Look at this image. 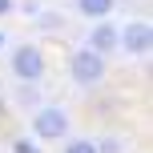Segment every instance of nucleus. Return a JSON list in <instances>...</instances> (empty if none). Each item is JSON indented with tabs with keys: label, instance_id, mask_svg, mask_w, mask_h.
I'll return each mask as SVG.
<instances>
[{
	"label": "nucleus",
	"instance_id": "9d476101",
	"mask_svg": "<svg viewBox=\"0 0 153 153\" xmlns=\"http://www.w3.org/2000/svg\"><path fill=\"white\" fill-rule=\"evenodd\" d=\"M20 12H28V16H36V12H40V4H36V0H24V4H20Z\"/></svg>",
	"mask_w": 153,
	"mask_h": 153
},
{
	"label": "nucleus",
	"instance_id": "0eeeda50",
	"mask_svg": "<svg viewBox=\"0 0 153 153\" xmlns=\"http://www.w3.org/2000/svg\"><path fill=\"white\" fill-rule=\"evenodd\" d=\"M16 105H20V109H40V89H36V81H20Z\"/></svg>",
	"mask_w": 153,
	"mask_h": 153
},
{
	"label": "nucleus",
	"instance_id": "7ed1b4c3",
	"mask_svg": "<svg viewBox=\"0 0 153 153\" xmlns=\"http://www.w3.org/2000/svg\"><path fill=\"white\" fill-rule=\"evenodd\" d=\"M12 73H16V81H40L45 76V53L36 45H16L12 48Z\"/></svg>",
	"mask_w": 153,
	"mask_h": 153
},
{
	"label": "nucleus",
	"instance_id": "f8f14e48",
	"mask_svg": "<svg viewBox=\"0 0 153 153\" xmlns=\"http://www.w3.org/2000/svg\"><path fill=\"white\" fill-rule=\"evenodd\" d=\"M4 45H8V32H0V48H4Z\"/></svg>",
	"mask_w": 153,
	"mask_h": 153
},
{
	"label": "nucleus",
	"instance_id": "20e7f679",
	"mask_svg": "<svg viewBox=\"0 0 153 153\" xmlns=\"http://www.w3.org/2000/svg\"><path fill=\"white\" fill-rule=\"evenodd\" d=\"M117 48H125L129 56H145L153 48V28L145 20H133V24H125V28H117Z\"/></svg>",
	"mask_w": 153,
	"mask_h": 153
},
{
	"label": "nucleus",
	"instance_id": "f257e3e1",
	"mask_svg": "<svg viewBox=\"0 0 153 153\" xmlns=\"http://www.w3.org/2000/svg\"><path fill=\"white\" fill-rule=\"evenodd\" d=\"M69 133V113L61 105H40L32 113V137L36 141H65Z\"/></svg>",
	"mask_w": 153,
	"mask_h": 153
},
{
	"label": "nucleus",
	"instance_id": "9b49d317",
	"mask_svg": "<svg viewBox=\"0 0 153 153\" xmlns=\"http://www.w3.org/2000/svg\"><path fill=\"white\" fill-rule=\"evenodd\" d=\"M12 8H16L12 0H0V16H4V12H12Z\"/></svg>",
	"mask_w": 153,
	"mask_h": 153
},
{
	"label": "nucleus",
	"instance_id": "1a4fd4ad",
	"mask_svg": "<svg viewBox=\"0 0 153 153\" xmlns=\"http://www.w3.org/2000/svg\"><path fill=\"white\" fill-rule=\"evenodd\" d=\"M12 153H40V145L28 141V137H20V141H12Z\"/></svg>",
	"mask_w": 153,
	"mask_h": 153
},
{
	"label": "nucleus",
	"instance_id": "423d86ee",
	"mask_svg": "<svg viewBox=\"0 0 153 153\" xmlns=\"http://www.w3.org/2000/svg\"><path fill=\"white\" fill-rule=\"evenodd\" d=\"M113 4L117 0H76V12L89 16V20H105V16L113 12Z\"/></svg>",
	"mask_w": 153,
	"mask_h": 153
},
{
	"label": "nucleus",
	"instance_id": "6e6552de",
	"mask_svg": "<svg viewBox=\"0 0 153 153\" xmlns=\"http://www.w3.org/2000/svg\"><path fill=\"white\" fill-rule=\"evenodd\" d=\"M65 153H97V141H89V137H73V141H65Z\"/></svg>",
	"mask_w": 153,
	"mask_h": 153
},
{
	"label": "nucleus",
	"instance_id": "f03ea898",
	"mask_svg": "<svg viewBox=\"0 0 153 153\" xmlns=\"http://www.w3.org/2000/svg\"><path fill=\"white\" fill-rule=\"evenodd\" d=\"M69 73L76 85H85V89H93V85L105 81V56L93 53V48H76L73 61H69Z\"/></svg>",
	"mask_w": 153,
	"mask_h": 153
},
{
	"label": "nucleus",
	"instance_id": "39448f33",
	"mask_svg": "<svg viewBox=\"0 0 153 153\" xmlns=\"http://www.w3.org/2000/svg\"><path fill=\"white\" fill-rule=\"evenodd\" d=\"M85 48H93V53H101V56H109V53H117V28L109 20H97L93 24V32H89V45Z\"/></svg>",
	"mask_w": 153,
	"mask_h": 153
}]
</instances>
